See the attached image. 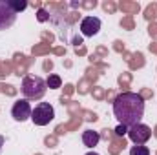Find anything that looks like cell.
<instances>
[{
	"instance_id": "ee69618b",
	"label": "cell",
	"mask_w": 157,
	"mask_h": 155,
	"mask_svg": "<svg viewBox=\"0 0 157 155\" xmlns=\"http://www.w3.org/2000/svg\"><path fill=\"white\" fill-rule=\"evenodd\" d=\"M155 137H157V126H155Z\"/></svg>"
},
{
	"instance_id": "83f0119b",
	"label": "cell",
	"mask_w": 157,
	"mask_h": 155,
	"mask_svg": "<svg viewBox=\"0 0 157 155\" xmlns=\"http://www.w3.org/2000/svg\"><path fill=\"white\" fill-rule=\"evenodd\" d=\"M6 75H9V64H2L0 62V78L6 77Z\"/></svg>"
},
{
	"instance_id": "52a82bcc",
	"label": "cell",
	"mask_w": 157,
	"mask_h": 155,
	"mask_svg": "<svg viewBox=\"0 0 157 155\" xmlns=\"http://www.w3.org/2000/svg\"><path fill=\"white\" fill-rule=\"evenodd\" d=\"M101 29V20L97 17H84L80 20V33L84 37H93Z\"/></svg>"
},
{
	"instance_id": "30bf717a",
	"label": "cell",
	"mask_w": 157,
	"mask_h": 155,
	"mask_svg": "<svg viewBox=\"0 0 157 155\" xmlns=\"http://www.w3.org/2000/svg\"><path fill=\"white\" fill-rule=\"evenodd\" d=\"M144 18L146 20H155L157 18V2H152L144 9Z\"/></svg>"
},
{
	"instance_id": "ac0fdd59",
	"label": "cell",
	"mask_w": 157,
	"mask_h": 155,
	"mask_svg": "<svg viewBox=\"0 0 157 155\" xmlns=\"http://www.w3.org/2000/svg\"><path fill=\"white\" fill-rule=\"evenodd\" d=\"M130 82H132V75H130V73H122V75L119 77V86H121V88H128Z\"/></svg>"
},
{
	"instance_id": "4316f807",
	"label": "cell",
	"mask_w": 157,
	"mask_h": 155,
	"mask_svg": "<svg viewBox=\"0 0 157 155\" xmlns=\"http://www.w3.org/2000/svg\"><path fill=\"white\" fill-rule=\"evenodd\" d=\"M99 135H101V139H106V141H110V139L113 137V131H112V130H102Z\"/></svg>"
},
{
	"instance_id": "d590c367",
	"label": "cell",
	"mask_w": 157,
	"mask_h": 155,
	"mask_svg": "<svg viewBox=\"0 0 157 155\" xmlns=\"http://www.w3.org/2000/svg\"><path fill=\"white\" fill-rule=\"evenodd\" d=\"M42 39H46V40H49V42H51V40H53V35H51V33H48V31H42Z\"/></svg>"
},
{
	"instance_id": "8fae6325",
	"label": "cell",
	"mask_w": 157,
	"mask_h": 155,
	"mask_svg": "<svg viewBox=\"0 0 157 155\" xmlns=\"http://www.w3.org/2000/svg\"><path fill=\"white\" fill-rule=\"evenodd\" d=\"M130 66L135 70V68H143L144 66V57L143 53H133L132 55V60H130Z\"/></svg>"
},
{
	"instance_id": "44dd1931",
	"label": "cell",
	"mask_w": 157,
	"mask_h": 155,
	"mask_svg": "<svg viewBox=\"0 0 157 155\" xmlns=\"http://www.w3.org/2000/svg\"><path fill=\"white\" fill-rule=\"evenodd\" d=\"M49 13L48 11H44V9H39V13H37V18H39L40 22H46V20H49Z\"/></svg>"
},
{
	"instance_id": "f35d334b",
	"label": "cell",
	"mask_w": 157,
	"mask_h": 155,
	"mask_svg": "<svg viewBox=\"0 0 157 155\" xmlns=\"http://www.w3.org/2000/svg\"><path fill=\"white\" fill-rule=\"evenodd\" d=\"M53 51H55L57 55H64V53H66V49H64V47H55Z\"/></svg>"
},
{
	"instance_id": "d6986e66",
	"label": "cell",
	"mask_w": 157,
	"mask_h": 155,
	"mask_svg": "<svg viewBox=\"0 0 157 155\" xmlns=\"http://www.w3.org/2000/svg\"><path fill=\"white\" fill-rule=\"evenodd\" d=\"M102 9L108 11V13H115L117 11V4L112 2V0H106V2H102Z\"/></svg>"
},
{
	"instance_id": "836d02e7",
	"label": "cell",
	"mask_w": 157,
	"mask_h": 155,
	"mask_svg": "<svg viewBox=\"0 0 157 155\" xmlns=\"http://www.w3.org/2000/svg\"><path fill=\"white\" fill-rule=\"evenodd\" d=\"M77 18H78V13H70V15H68V22H70V24L75 22Z\"/></svg>"
},
{
	"instance_id": "4dcf8cb0",
	"label": "cell",
	"mask_w": 157,
	"mask_h": 155,
	"mask_svg": "<svg viewBox=\"0 0 157 155\" xmlns=\"http://www.w3.org/2000/svg\"><path fill=\"white\" fill-rule=\"evenodd\" d=\"M113 47H115V51H119V53H121V51H124V42L115 40V46H113Z\"/></svg>"
},
{
	"instance_id": "5b68a950",
	"label": "cell",
	"mask_w": 157,
	"mask_h": 155,
	"mask_svg": "<svg viewBox=\"0 0 157 155\" xmlns=\"http://www.w3.org/2000/svg\"><path fill=\"white\" fill-rule=\"evenodd\" d=\"M31 112H33V110H31L28 99L17 100V102L13 104V108H11V115H13L15 120H18V122H24V120L31 119Z\"/></svg>"
},
{
	"instance_id": "6da1fadb",
	"label": "cell",
	"mask_w": 157,
	"mask_h": 155,
	"mask_svg": "<svg viewBox=\"0 0 157 155\" xmlns=\"http://www.w3.org/2000/svg\"><path fill=\"white\" fill-rule=\"evenodd\" d=\"M113 115L119 124L132 128L135 124H141V119L144 115V100L139 93L124 91L113 99Z\"/></svg>"
},
{
	"instance_id": "e0dca14e",
	"label": "cell",
	"mask_w": 157,
	"mask_h": 155,
	"mask_svg": "<svg viewBox=\"0 0 157 155\" xmlns=\"http://www.w3.org/2000/svg\"><path fill=\"white\" fill-rule=\"evenodd\" d=\"M48 51H49V44H46V42L33 47V55H42V53H48Z\"/></svg>"
},
{
	"instance_id": "7c38bea8",
	"label": "cell",
	"mask_w": 157,
	"mask_h": 155,
	"mask_svg": "<svg viewBox=\"0 0 157 155\" xmlns=\"http://www.w3.org/2000/svg\"><path fill=\"white\" fill-rule=\"evenodd\" d=\"M46 86L49 88V89H57V88H60L62 86V80L59 75H49L48 80H46Z\"/></svg>"
},
{
	"instance_id": "603a6c76",
	"label": "cell",
	"mask_w": 157,
	"mask_h": 155,
	"mask_svg": "<svg viewBox=\"0 0 157 155\" xmlns=\"http://www.w3.org/2000/svg\"><path fill=\"white\" fill-rule=\"evenodd\" d=\"M148 33H150L152 39H157V22H152V24L148 26Z\"/></svg>"
},
{
	"instance_id": "f546056e",
	"label": "cell",
	"mask_w": 157,
	"mask_h": 155,
	"mask_svg": "<svg viewBox=\"0 0 157 155\" xmlns=\"http://www.w3.org/2000/svg\"><path fill=\"white\" fill-rule=\"evenodd\" d=\"M93 97H95V99H104L102 88H93Z\"/></svg>"
},
{
	"instance_id": "9a60e30c",
	"label": "cell",
	"mask_w": 157,
	"mask_h": 155,
	"mask_svg": "<svg viewBox=\"0 0 157 155\" xmlns=\"http://www.w3.org/2000/svg\"><path fill=\"white\" fill-rule=\"evenodd\" d=\"M130 155H150V150L143 144H135V146H132Z\"/></svg>"
},
{
	"instance_id": "8d00e7d4",
	"label": "cell",
	"mask_w": 157,
	"mask_h": 155,
	"mask_svg": "<svg viewBox=\"0 0 157 155\" xmlns=\"http://www.w3.org/2000/svg\"><path fill=\"white\" fill-rule=\"evenodd\" d=\"M51 68H53V62H51V60H46V62H44V70H46V71H49Z\"/></svg>"
},
{
	"instance_id": "74e56055",
	"label": "cell",
	"mask_w": 157,
	"mask_h": 155,
	"mask_svg": "<svg viewBox=\"0 0 157 155\" xmlns=\"http://www.w3.org/2000/svg\"><path fill=\"white\" fill-rule=\"evenodd\" d=\"M64 88H66V89H64V93H66V95H70V93L73 91V86H71V84H66Z\"/></svg>"
},
{
	"instance_id": "7bdbcfd3",
	"label": "cell",
	"mask_w": 157,
	"mask_h": 155,
	"mask_svg": "<svg viewBox=\"0 0 157 155\" xmlns=\"http://www.w3.org/2000/svg\"><path fill=\"white\" fill-rule=\"evenodd\" d=\"M2 142H4V137H0V146H2Z\"/></svg>"
},
{
	"instance_id": "b9f144b4",
	"label": "cell",
	"mask_w": 157,
	"mask_h": 155,
	"mask_svg": "<svg viewBox=\"0 0 157 155\" xmlns=\"http://www.w3.org/2000/svg\"><path fill=\"white\" fill-rule=\"evenodd\" d=\"M86 155H99V153H95V152H90V153H86Z\"/></svg>"
},
{
	"instance_id": "3957f363",
	"label": "cell",
	"mask_w": 157,
	"mask_h": 155,
	"mask_svg": "<svg viewBox=\"0 0 157 155\" xmlns=\"http://www.w3.org/2000/svg\"><path fill=\"white\" fill-rule=\"evenodd\" d=\"M53 117H55V110H53V106H51L49 102H39V104L35 106V110L31 112V120H33V124H37V126H46V124H49V122L53 120Z\"/></svg>"
},
{
	"instance_id": "8992f818",
	"label": "cell",
	"mask_w": 157,
	"mask_h": 155,
	"mask_svg": "<svg viewBox=\"0 0 157 155\" xmlns=\"http://www.w3.org/2000/svg\"><path fill=\"white\" fill-rule=\"evenodd\" d=\"M15 20H17V13L9 7L7 0H0V31L11 28Z\"/></svg>"
},
{
	"instance_id": "9c48e42d",
	"label": "cell",
	"mask_w": 157,
	"mask_h": 155,
	"mask_svg": "<svg viewBox=\"0 0 157 155\" xmlns=\"http://www.w3.org/2000/svg\"><path fill=\"white\" fill-rule=\"evenodd\" d=\"M119 7H121L124 13H128L130 17H132L133 13H139V9H141V6H139L137 2H126V0H122V2L119 4Z\"/></svg>"
},
{
	"instance_id": "2e32d148",
	"label": "cell",
	"mask_w": 157,
	"mask_h": 155,
	"mask_svg": "<svg viewBox=\"0 0 157 155\" xmlns=\"http://www.w3.org/2000/svg\"><path fill=\"white\" fill-rule=\"evenodd\" d=\"M121 28H124V29H128V31H130V29H133V28H135V24H133V18H132L130 15H126V17L121 20Z\"/></svg>"
},
{
	"instance_id": "277c9868",
	"label": "cell",
	"mask_w": 157,
	"mask_h": 155,
	"mask_svg": "<svg viewBox=\"0 0 157 155\" xmlns=\"http://www.w3.org/2000/svg\"><path fill=\"white\" fill-rule=\"evenodd\" d=\"M128 137L135 142V144H144L150 137H152V130L146 124H135L132 128H128Z\"/></svg>"
},
{
	"instance_id": "e575fe53",
	"label": "cell",
	"mask_w": 157,
	"mask_h": 155,
	"mask_svg": "<svg viewBox=\"0 0 157 155\" xmlns=\"http://www.w3.org/2000/svg\"><path fill=\"white\" fill-rule=\"evenodd\" d=\"M73 46H75V47H80V46H82V39H80V37H73Z\"/></svg>"
},
{
	"instance_id": "cb8c5ba5",
	"label": "cell",
	"mask_w": 157,
	"mask_h": 155,
	"mask_svg": "<svg viewBox=\"0 0 157 155\" xmlns=\"http://www.w3.org/2000/svg\"><path fill=\"white\" fill-rule=\"evenodd\" d=\"M95 6H97L95 0H90V2H78V7H84V9H91V7H95Z\"/></svg>"
},
{
	"instance_id": "ba28073f",
	"label": "cell",
	"mask_w": 157,
	"mask_h": 155,
	"mask_svg": "<svg viewBox=\"0 0 157 155\" xmlns=\"http://www.w3.org/2000/svg\"><path fill=\"white\" fill-rule=\"evenodd\" d=\"M99 141H101L99 131H93V130H86V131H82V142H84V146L93 148V146L99 144Z\"/></svg>"
},
{
	"instance_id": "5bb4252c",
	"label": "cell",
	"mask_w": 157,
	"mask_h": 155,
	"mask_svg": "<svg viewBox=\"0 0 157 155\" xmlns=\"http://www.w3.org/2000/svg\"><path fill=\"white\" fill-rule=\"evenodd\" d=\"M124 146H126V141H124V139H117V141H113V142H112V146H110V153L117 155Z\"/></svg>"
},
{
	"instance_id": "ab89813d",
	"label": "cell",
	"mask_w": 157,
	"mask_h": 155,
	"mask_svg": "<svg viewBox=\"0 0 157 155\" xmlns=\"http://www.w3.org/2000/svg\"><path fill=\"white\" fill-rule=\"evenodd\" d=\"M148 49H150L152 53H157V42H154V44H150V46H148Z\"/></svg>"
},
{
	"instance_id": "f1b7e54d",
	"label": "cell",
	"mask_w": 157,
	"mask_h": 155,
	"mask_svg": "<svg viewBox=\"0 0 157 155\" xmlns=\"http://www.w3.org/2000/svg\"><path fill=\"white\" fill-rule=\"evenodd\" d=\"M139 95H141V99L144 100V99H150V97H154V91H152V89H141V93H139Z\"/></svg>"
},
{
	"instance_id": "484cf974",
	"label": "cell",
	"mask_w": 157,
	"mask_h": 155,
	"mask_svg": "<svg viewBox=\"0 0 157 155\" xmlns=\"http://www.w3.org/2000/svg\"><path fill=\"white\" fill-rule=\"evenodd\" d=\"M0 91H4V93H7V95H15V93H17V89H15L13 86H9V84H7V86H0Z\"/></svg>"
},
{
	"instance_id": "ffe728a7",
	"label": "cell",
	"mask_w": 157,
	"mask_h": 155,
	"mask_svg": "<svg viewBox=\"0 0 157 155\" xmlns=\"http://www.w3.org/2000/svg\"><path fill=\"white\" fill-rule=\"evenodd\" d=\"M88 86H90V80H88V78H82V80H80V84H78V93H82V95H84V93H88V91H90V88H88Z\"/></svg>"
},
{
	"instance_id": "d6a6232c",
	"label": "cell",
	"mask_w": 157,
	"mask_h": 155,
	"mask_svg": "<svg viewBox=\"0 0 157 155\" xmlns=\"http://www.w3.org/2000/svg\"><path fill=\"white\" fill-rule=\"evenodd\" d=\"M97 53H99L101 57H106V55H108V49L102 47V46H99V47H97Z\"/></svg>"
},
{
	"instance_id": "7a4b0ae2",
	"label": "cell",
	"mask_w": 157,
	"mask_h": 155,
	"mask_svg": "<svg viewBox=\"0 0 157 155\" xmlns=\"http://www.w3.org/2000/svg\"><path fill=\"white\" fill-rule=\"evenodd\" d=\"M46 80H42L40 77H33V75H28V77L22 80V95L29 100H39L44 97L46 93Z\"/></svg>"
},
{
	"instance_id": "7402d4cb",
	"label": "cell",
	"mask_w": 157,
	"mask_h": 155,
	"mask_svg": "<svg viewBox=\"0 0 157 155\" xmlns=\"http://www.w3.org/2000/svg\"><path fill=\"white\" fill-rule=\"evenodd\" d=\"M113 133H115L117 137H124V133H128V128H126V126H122V124H119Z\"/></svg>"
},
{
	"instance_id": "60d3db41",
	"label": "cell",
	"mask_w": 157,
	"mask_h": 155,
	"mask_svg": "<svg viewBox=\"0 0 157 155\" xmlns=\"http://www.w3.org/2000/svg\"><path fill=\"white\" fill-rule=\"evenodd\" d=\"M75 53H77V55H84V53H86L84 46H80V47H77V49H75Z\"/></svg>"
},
{
	"instance_id": "d4e9b609",
	"label": "cell",
	"mask_w": 157,
	"mask_h": 155,
	"mask_svg": "<svg viewBox=\"0 0 157 155\" xmlns=\"http://www.w3.org/2000/svg\"><path fill=\"white\" fill-rule=\"evenodd\" d=\"M44 142H46V146L53 148V146H57V137H55V135H51V137H46V139H44Z\"/></svg>"
},
{
	"instance_id": "1f68e13d",
	"label": "cell",
	"mask_w": 157,
	"mask_h": 155,
	"mask_svg": "<svg viewBox=\"0 0 157 155\" xmlns=\"http://www.w3.org/2000/svg\"><path fill=\"white\" fill-rule=\"evenodd\" d=\"M84 115H86V120H97V115L95 113H91V112H84Z\"/></svg>"
},
{
	"instance_id": "4fadbf2b",
	"label": "cell",
	"mask_w": 157,
	"mask_h": 155,
	"mask_svg": "<svg viewBox=\"0 0 157 155\" xmlns=\"http://www.w3.org/2000/svg\"><path fill=\"white\" fill-rule=\"evenodd\" d=\"M7 4H9V7H11L15 13L24 11V9L28 7V2H22V0H7Z\"/></svg>"
}]
</instances>
